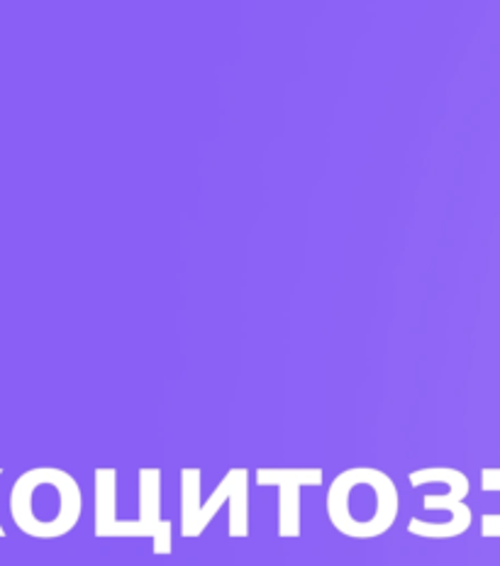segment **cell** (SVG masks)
Segmentation results:
<instances>
[{
    "label": "cell",
    "instance_id": "ba28073f",
    "mask_svg": "<svg viewBox=\"0 0 500 566\" xmlns=\"http://www.w3.org/2000/svg\"><path fill=\"white\" fill-rule=\"evenodd\" d=\"M0 474H3V469H0ZM6 533H3V527H0V537H3Z\"/></svg>",
    "mask_w": 500,
    "mask_h": 566
},
{
    "label": "cell",
    "instance_id": "3957f363",
    "mask_svg": "<svg viewBox=\"0 0 500 566\" xmlns=\"http://www.w3.org/2000/svg\"><path fill=\"white\" fill-rule=\"evenodd\" d=\"M413 486H425V483H447L449 493L445 495H425L423 505L427 511H449V523H425L420 517H413L408 523V530L413 535L427 537V539H445L457 537L467 533L471 525V511L463 505V499L469 495V479L457 469L449 467H433V469H418L410 474Z\"/></svg>",
    "mask_w": 500,
    "mask_h": 566
},
{
    "label": "cell",
    "instance_id": "6da1fadb",
    "mask_svg": "<svg viewBox=\"0 0 500 566\" xmlns=\"http://www.w3.org/2000/svg\"><path fill=\"white\" fill-rule=\"evenodd\" d=\"M398 489L374 467H354L330 483L327 517L337 533L352 539L386 535L398 517Z\"/></svg>",
    "mask_w": 500,
    "mask_h": 566
},
{
    "label": "cell",
    "instance_id": "52a82bcc",
    "mask_svg": "<svg viewBox=\"0 0 500 566\" xmlns=\"http://www.w3.org/2000/svg\"><path fill=\"white\" fill-rule=\"evenodd\" d=\"M117 523V471H95V537H108Z\"/></svg>",
    "mask_w": 500,
    "mask_h": 566
},
{
    "label": "cell",
    "instance_id": "8992f818",
    "mask_svg": "<svg viewBox=\"0 0 500 566\" xmlns=\"http://www.w3.org/2000/svg\"><path fill=\"white\" fill-rule=\"evenodd\" d=\"M257 483L279 489V535L301 537V489L323 486V469H257Z\"/></svg>",
    "mask_w": 500,
    "mask_h": 566
},
{
    "label": "cell",
    "instance_id": "7a4b0ae2",
    "mask_svg": "<svg viewBox=\"0 0 500 566\" xmlns=\"http://www.w3.org/2000/svg\"><path fill=\"white\" fill-rule=\"evenodd\" d=\"M83 499L76 479L62 469L40 467L22 474L10 493V513L22 533L40 539L69 535L81 521Z\"/></svg>",
    "mask_w": 500,
    "mask_h": 566
},
{
    "label": "cell",
    "instance_id": "277c9868",
    "mask_svg": "<svg viewBox=\"0 0 500 566\" xmlns=\"http://www.w3.org/2000/svg\"><path fill=\"white\" fill-rule=\"evenodd\" d=\"M249 481L247 469H230L225 479L218 483L216 493L200 505V469H184L181 471V535L186 539L200 537L206 533L212 517H216L222 505L232 501L235 491Z\"/></svg>",
    "mask_w": 500,
    "mask_h": 566
},
{
    "label": "cell",
    "instance_id": "5b68a950",
    "mask_svg": "<svg viewBox=\"0 0 500 566\" xmlns=\"http://www.w3.org/2000/svg\"><path fill=\"white\" fill-rule=\"evenodd\" d=\"M139 517L117 521L108 537H149L154 554H171V523L162 517V469L139 471Z\"/></svg>",
    "mask_w": 500,
    "mask_h": 566
}]
</instances>
